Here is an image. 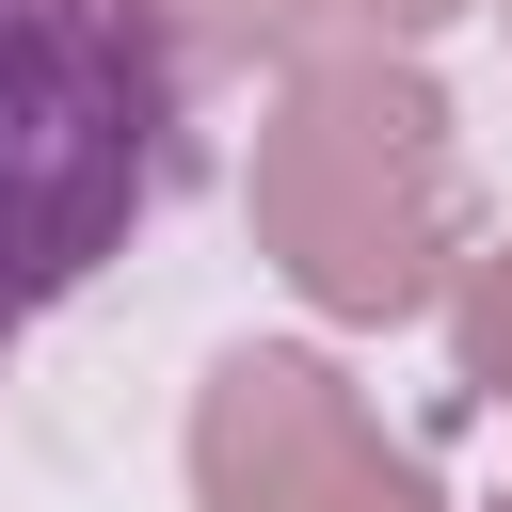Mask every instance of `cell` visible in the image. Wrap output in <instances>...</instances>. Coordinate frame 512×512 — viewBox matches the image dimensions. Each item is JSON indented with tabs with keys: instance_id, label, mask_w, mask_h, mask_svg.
Listing matches in <instances>:
<instances>
[{
	"instance_id": "6da1fadb",
	"label": "cell",
	"mask_w": 512,
	"mask_h": 512,
	"mask_svg": "<svg viewBox=\"0 0 512 512\" xmlns=\"http://www.w3.org/2000/svg\"><path fill=\"white\" fill-rule=\"evenodd\" d=\"M192 48L144 0H0V352L176 192Z\"/></svg>"
},
{
	"instance_id": "7a4b0ae2",
	"label": "cell",
	"mask_w": 512,
	"mask_h": 512,
	"mask_svg": "<svg viewBox=\"0 0 512 512\" xmlns=\"http://www.w3.org/2000/svg\"><path fill=\"white\" fill-rule=\"evenodd\" d=\"M256 256L320 320H416L448 288V256H464V128L384 32L288 64V96L256 128Z\"/></svg>"
},
{
	"instance_id": "3957f363",
	"label": "cell",
	"mask_w": 512,
	"mask_h": 512,
	"mask_svg": "<svg viewBox=\"0 0 512 512\" xmlns=\"http://www.w3.org/2000/svg\"><path fill=\"white\" fill-rule=\"evenodd\" d=\"M192 496L208 512H432V464L320 368V352H224L192 384Z\"/></svg>"
},
{
	"instance_id": "277c9868",
	"label": "cell",
	"mask_w": 512,
	"mask_h": 512,
	"mask_svg": "<svg viewBox=\"0 0 512 512\" xmlns=\"http://www.w3.org/2000/svg\"><path fill=\"white\" fill-rule=\"evenodd\" d=\"M192 64H272V48H320L336 32V0H144Z\"/></svg>"
},
{
	"instance_id": "5b68a950",
	"label": "cell",
	"mask_w": 512,
	"mask_h": 512,
	"mask_svg": "<svg viewBox=\"0 0 512 512\" xmlns=\"http://www.w3.org/2000/svg\"><path fill=\"white\" fill-rule=\"evenodd\" d=\"M448 352H464V384H480V400H512V240L464 272V304H448Z\"/></svg>"
},
{
	"instance_id": "8992f818",
	"label": "cell",
	"mask_w": 512,
	"mask_h": 512,
	"mask_svg": "<svg viewBox=\"0 0 512 512\" xmlns=\"http://www.w3.org/2000/svg\"><path fill=\"white\" fill-rule=\"evenodd\" d=\"M336 16H352V32H384V48H416V32H448L464 0H336Z\"/></svg>"
},
{
	"instance_id": "52a82bcc",
	"label": "cell",
	"mask_w": 512,
	"mask_h": 512,
	"mask_svg": "<svg viewBox=\"0 0 512 512\" xmlns=\"http://www.w3.org/2000/svg\"><path fill=\"white\" fill-rule=\"evenodd\" d=\"M496 512H512V496H496Z\"/></svg>"
}]
</instances>
